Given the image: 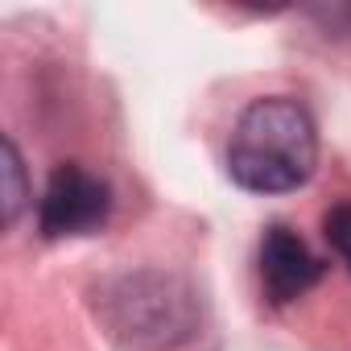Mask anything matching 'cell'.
I'll return each instance as SVG.
<instances>
[{
  "label": "cell",
  "mask_w": 351,
  "mask_h": 351,
  "mask_svg": "<svg viewBox=\"0 0 351 351\" xmlns=\"http://www.w3.org/2000/svg\"><path fill=\"white\" fill-rule=\"evenodd\" d=\"M95 318L120 351H186L203 335L199 293L173 273H120L95 289Z\"/></svg>",
  "instance_id": "obj_2"
},
{
  "label": "cell",
  "mask_w": 351,
  "mask_h": 351,
  "mask_svg": "<svg viewBox=\"0 0 351 351\" xmlns=\"http://www.w3.org/2000/svg\"><path fill=\"white\" fill-rule=\"evenodd\" d=\"M112 215V186L95 173H87L83 165H58L54 178L46 182L42 195V232L50 240H66V236H91L108 223Z\"/></svg>",
  "instance_id": "obj_3"
},
{
  "label": "cell",
  "mask_w": 351,
  "mask_h": 351,
  "mask_svg": "<svg viewBox=\"0 0 351 351\" xmlns=\"http://www.w3.org/2000/svg\"><path fill=\"white\" fill-rule=\"evenodd\" d=\"M318 161V128L314 116L289 99L269 95L252 99L228 141V169L252 195H285L310 182Z\"/></svg>",
  "instance_id": "obj_1"
},
{
  "label": "cell",
  "mask_w": 351,
  "mask_h": 351,
  "mask_svg": "<svg viewBox=\"0 0 351 351\" xmlns=\"http://www.w3.org/2000/svg\"><path fill=\"white\" fill-rule=\"evenodd\" d=\"M322 232H326V244L335 248V256H339V261L347 265V273H351V203L330 207L326 219H322Z\"/></svg>",
  "instance_id": "obj_5"
},
{
  "label": "cell",
  "mask_w": 351,
  "mask_h": 351,
  "mask_svg": "<svg viewBox=\"0 0 351 351\" xmlns=\"http://www.w3.org/2000/svg\"><path fill=\"white\" fill-rule=\"evenodd\" d=\"M25 203V178H21V157L13 149V141H5V219L13 223L17 211Z\"/></svg>",
  "instance_id": "obj_6"
},
{
  "label": "cell",
  "mask_w": 351,
  "mask_h": 351,
  "mask_svg": "<svg viewBox=\"0 0 351 351\" xmlns=\"http://www.w3.org/2000/svg\"><path fill=\"white\" fill-rule=\"evenodd\" d=\"M256 273H261V289L273 306H289L302 293H310L322 277V261L310 252V244L285 228L273 223L261 240V256H256Z\"/></svg>",
  "instance_id": "obj_4"
}]
</instances>
